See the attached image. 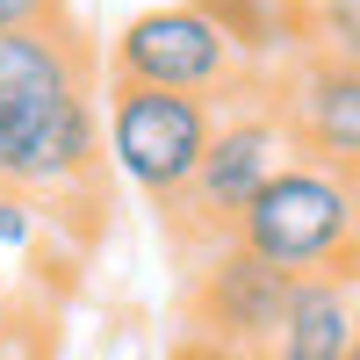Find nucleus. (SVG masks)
Segmentation results:
<instances>
[{"label": "nucleus", "instance_id": "1", "mask_svg": "<svg viewBox=\"0 0 360 360\" xmlns=\"http://www.w3.org/2000/svg\"><path fill=\"white\" fill-rule=\"evenodd\" d=\"M231 245H245L281 281L360 274V173L353 166L288 159L259 188V202L238 217Z\"/></svg>", "mask_w": 360, "mask_h": 360}, {"label": "nucleus", "instance_id": "2", "mask_svg": "<svg viewBox=\"0 0 360 360\" xmlns=\"http://www.w3.org/2000/svg\"><path fill=\"white\" fill-rule=\"evenodd\" d=\"M209 130H217V101L108 79L101 152H108V166L123 173L144 202L173 209L180 195H188V180H195V166H202V152H209Z\"/></svg>", "mask_w": 360, "mask_h": 360}, {"label": "nucleus", "instance_id": "3", "mask_svg": "<svg viewBox=\"0 0 360 360\" xmlns=\"http://www.w3.org/2000/svg\"><path fill=\"white\" fill-rule=\"evenodd\" d=\"M288 130H281V115L274 101H245V108H217V130H209V152L188 180V195H180L166 209V224L173 231H202V238H224L238 231V217L259 202V188L288 166Z\"/></svg>", "mask_w": 360, "mask_h": 360}, {"label": "nucleus", "instance_id": "4", "mask_svg": "<svg viewBox=\"0 0 360 360\" xmlns=\"http://www.w3.org/2000/svg\"><path fill=\"white\" fill-rule=\"evenodd\" d=\"M108 72L130 79V86H159V94L224 101L231 79H238V51L202 0H166V8H144L115 29Z\"/></svg>", "mask_w": 360, "mask_h": 360}, {"label": "nucleus", "instance_id": "5", "mask_svg": "<svg viewBox=\"0 0 360 360\" xmlns=\"http://www.w3.org/2000/svg\"><path fill=\"white\" fill-rule=\"evenodd\" d=\"M266 101H274L295 159L353 166V173H360V65L324 58V51H303V58L274 79V94H266Z\"/></svg>", "mask_w": 360, "mask_h": 360}, {"label": "nucleus", "instance_id": "6", "mask_svg": "<svg viewBox=\"0 0 360 360\" xmlns=\"http://www.w3.org/2000/svg\"><path fill=\"white\" fill-rule=\"evenodd\" d=\"M288 288L274 266H259L245 245H224L202 259V281H195V339L209 346H231V353H266V339H274V324L288 310Z\"/></svg>", "mask_w": 360, "mask_h": 360}, {"label": "nucleus", "instance_id": "7", "mask_svg": "<svg viewBox=\"0 0 360 360\" xmlns=\"http://www.w3.org/2000/svg\"><path fill=\"white\" fill-rule=\"evenodd\" d=\"M360 332V274H317L288 288V310L259 360H346Z\"/></svg>", "mask_w": 360, "mask_h": 360}, {"label": "nucleus", "instance_id": "8", "mask_svg": "<svg viewBox=\"0 0 360 360\" xmlns=\"http://www.w3.org/2000/svg\"><path fill=\"white\" fill-rule=\"evenodd\" d=\"M58 86H86L79 29H0V94H58Z\"/></svg>", "mask_w": 360, "mask_h": 360}, {"label": "nucleus", "instance_id": "9", "mask_svg": "<svg viewBox=\"0 0 360 360\" xmlns=\"http://www.w3.org/2000/svg\"><path fill=\"white\" fill-rule=\"evenodd\" d=\"M217 29L231 37V51L245 58H274V51H310V8L303 0H202Z\"/></svg>", "mask_w": 360, "mask_h": 360}, {"label": "nucleus", "instance_id": "10", "mask_svg": "<svg viewBox=\"0 0 360 360\" xmlns=\"http://www.w3.org/2000/svg\"><path fill=\"white\" fill-rule=\"evenodd\" d=\"M310 51L360 65V0H310Z\"/></svg>", "mask_w": 360, "mask_h": 360}, {"label": "nucleus", "instance_id": "11", "mask_svg": "<svg viewBox=\"0 0 360 360\" xmlns=\"http://www.w3.org/2000/svg\"><path fill=\"white\" fill-rule=\"evenodd\" d=\"M37 238H44V202L0 188V252H29Z\"/></svg>", "mask_w": 360, "mask_h": 360}, {"label": "nucleus", "instance_id": "12", "mask_svg": "<svg viewBox=\"0 0 360 360\" xmlns=\"http://www.w3.org/2000/svg\"><path fill=\"white\" fill-rule=\"evenodd\" d=\"M65 0H0V29H65Z\"/></svg>", "mask_w": 360, "mask_h": 360}, {"label": "nucleus", "instance_id": "13", "mask_svg": "<svg viewBox=\"0 0 360 360\" xmlns=\"http://www.w3.org/2000/svg\"><path fill=\"white\" fill-rule=\"evenodd\" d=\"M173 360H252V353H231V346H209V339H188Z\"/></svg>", "mask_w": 360, "mask_h": 360}, {"label": "nucleus", "instance_id": "14", "mask_svg": "<svg viewBox=\"0 0 360 360\" xmlns=\"http://www.w3.org/2000/svg\"><path fill=\"white\" fill-rule=\"evenodd\" d=\"M8 130H15V108L0 101V173H8Z\"/></svg>", "mask_w": 360, "mask_h": 360}, {"label": "nucleus", "instance_id": "15", "mask_svg": "<svg viewBox=\"0 0 360 360\" xmlns=\"http://www.w3.org/2000/svg\"><path fill=\"white\" fill-rule=\"evenodd\" d=\"M346 360H360V332H353V346H346Z\"/></svg>", "mask_w": 360, "mask_h": 360}]
</instances>
